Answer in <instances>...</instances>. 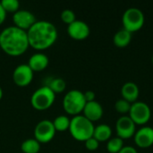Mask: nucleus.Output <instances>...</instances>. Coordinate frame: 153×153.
Here are the masks:
<instances>
[{
	"label": "nucleus",
	"instance_id": "obj_17",
	"mask_svg": "<svg viewBox=\"0 0 153 153\" xmlns=\"http://www.w3.org/2000/svg\"><path fill=\"white\" fill-rule=\"evenodd\" d=\"M132 40V33L124 28L117 31L113 37V42L117 48H125L130 44Z\"/></svg>",
	"mask_w": 153,
	"mask_h": 153
},
{
	"label": "nucleus",
	"instance_id": "obj_14",
	"mask_svg": "<svg viewBox=\"0 0 153 153\" xmlns=\"http://www.w3.org/2000/svg\"><path fill=\"white\" fill-rule=\"evenodd\" d=\"M83 116L89 119L90 121L96 122L100 120L102 116H103V108L99 103L98 101H91V102H86V105L83 108Z\"/></svg>",
	"mask_w": 153,
	"mask_h": 153
},
{
	"label": "nucleus",
	"instance_id": "obj_31",
	"mask_svg": "<svg viewBox=\"0 0 153 153\" xmlns=\"http://www.w3.org/2000/svg\"><path fill=\"white\" fill-rule=\"evenodd\" d=\"M152 64H153V56H152Z\"/></svg>",
	"mask_w": 153,
	"mask_h": 153
},
{
	"label": "nucleus",
	"instance_id": "obj_8",
	"mask_svg": "<svg viewBox=\"0 0 153 153\" xmlns=\"http://www.w3.org/2000/svg\"><path fill=\"white\" fill-rule=\"evenodd\" d=\"M56 129L53 126V122L48 119L39 121L34 128V139H36L40 144L48 143L53 140L56 134Z\"/></svg>",
	"mask_w": 153,
	"mask_h": 153
},
{
	"label": "nucleus",
	"instance_id": "obj_9",
	"mask_svg": "<svg viewBox=\"0 0 153 153\" xmlns=\"http://www.w3.org/2000/svg\"><path fill=\"white\" fill-rule=\"evenodd\" d=\"M116 132L119 138L130 139L136 132V125L129 116H122L116 122Z\"/></svg>",
	"mask_w": 153,
	"mask_h": 153
},
{
	"label": "nucleus",
	"instance_id": "obj_15",
	"mask_svg": "<svg viewBox=\"0 0 153 153\" xmlns=\"http://www.w3.org/2000/svg\"><path fill=\"white\" fill-rule=\"evenodd\" d=\"M49 64L48 56L42 52H37L30 56L29 58L28 65L33 72H41L45 70Z\"/></svg>",
	"mask_w": 153,
	"mask_h": 153
},
{
	"label": "nucleus",
	"instance_id": "obj_3",
	"mask_svg": "<svg viewBox=\"0 0 153 153\" xmlns=\"http://www.w3.org/2000/svg\"><path fill=\"white\" fill-rule=\"evenodd\" d=\"M94 125L83 115H78L72 117L69 132L74 139L79 142H85L93 136Z\"/></svg>",
	"mask_w": 153,
	"mask_h": 153
},
{
	"label": "nucleus",
	"instance_id": "obj_28",
	"mask_svg": "<svg viewBox=\"0 0 153 153\" xmlns=\"http://www.w3.org/2000/svg\"><path fill=\"white\" fill-rule=\"evenodd\" d=\"M118 153H138L133 146H124Z\"/></svg>",
	"mask_w": 153,
	"mask_h": 153
},
{
	"label": "nucleus",
	"instance_id": "obj_12",
	"mask_svg": "<svg viewBox=\"0 0 153 153\" xmlns=\"http://www.w3.org/2000/svg\"><path fill=\"white\" fill-rule=\"evenodd\" d=\"M91 29L89 25L81 20H75L67 26V34L70 38L76 40H82L89 37Z\"/></svg>",
	"mask_w": 153,
	"mask_h": 153
},
{
	"label": "nucleus",
	"instance_id": "obj_27",
	"mask_svg": "<svg viewBox=\"0 0 153 153\" xmlns=\"http://www.w3.org/2000/svg\"><path fill=\"white\" fill-rule=\"evenodd\" d=\"M83 95H84V99H85L86 102H91V101L95 100L96 95H95V92L92 91H87L83 92Z\"/></svg>",
	"mask_w": 153,
	"mask_h": 153
},
{
	"label": "nucleus",
	"instance_id": "obj_4",
	"mask_svg": "<svg viewBox=\"0 0 153 153\" xmlns=\"http://www.w3.org/2000/svg\"><path fill=\"white\" fill-rule=\"evenodd\" d=\"M63 108L64 110L73 117L80 115L86 105L83 92L79 90L69 91L63 99Z\"/></svg>",
	"mask_w": 153,
	"mask_h": 153
},
{
	"label": "nucleus",
	"instance_id": "obj_2",
	"mask_svg": "<svg viewBox=\"0 0 153 153\" xmlns=\"http://www.w3.org/2000/svg\"><path fill=\"white\" fill-rule=\"evenodd\" d=\"M29 47L27 31L13 25L1 30L0 48L5 54L12 56H18L24 54Z\"/></svg>",
	"mask_w": 153,
	"mask_h": 153
},
{
	"label": "nucleus",
	"instance_id": "obj_1",
	"mask_svg": "<svg viewBox=\"0 0 153 153\" xmlns=\"http://www.w3.org/2000/svg\"><path fill=\"white\" fill-rule=\"evenodd\" d=\"M30 47L37 50L50 48L57 39L58 32L56 26L48 21H37L27 30Z\"/></svg>",
	"mask_w": 153,
	"mask_h": 153
},
{
	"label": "nucleus",
	"instance_id": "obj_7",
	"mask_svg": "<svg viewBox=\"0 0 153 153\" xmlns=\"http://www.w3.org/2000/svg\"><path fill=\"white\" fill-rule=\"evenodd\" d=\"M128 114L135 125L143 126L147 124L151 119L152 110L147 103L137 100L131 105V108Z\"/></svg>",
	"mask_w": 153,
	"mask_h": 153
},
{
	"label": "nucleus",
	"instance_id": "obj_20",
	"mask_svg": "<svg viewBox=\"0 0 153 153\" xmlns=\"http://www.w3.org/2000/svg\"><path fill=\"white\" fill-rule=\"evenodd\" d=\"M52 122L56 132H65L69 130L71 119L67 116L61 115L56 117Z\"/></svg>",
	"mask_w": 153,
	"mask_h": 153
},
{
	"label": "nucleus",
	"instance_id": "obj_21",
	"mask_svg": "<svg viewBox=\"0 0 153 153\" xmlns=\"http://www.w3.org/2000/svg\"><path fill=\"white\" fill-rule=\"evenodd\" d=\"M124 147V140L118 136L111 137L107 143V150L109 153H118Z\"/></svg>",
	"mask_w": 153,
	"mask_h": 153
},
{
	"label": "nucleus",
	"instance_id": "obj_25",
	"mask_svg": "<svg viewBox=\"0 0 153 153\" xmlns=\"http://www.w3.org/2000/svg\"><path fill=\"white\" fill-rule=\"evenodd\" d=\"M61 20L64 23L69 25L71 24L72 22H74L75 20H76V17H75V13L74 11L70 10V9H65L62 11L61 13Z\"/></svg>",
	"mask_w": 153,
	"mask_h": 153
},
{
	"label": "nucleus",
	"instance_id": "obj_26",
	"mask_svg": "<svg viewBox=\"0 0 153 153\" xmlns=\"http://www.w3.org/2000/svg\"><path fill=\"white\" fill-rule=\"evenodd\" d=\"M84 143H85V147H86V149H87L88 151H90V152H94V151H96V150L99 148V146H100V142H98L93 136H92L91 138L88 139L87 141H85Z\"/></svg>",
	"mask_w": 153,
	"mask_h": 153
},
{
	"label": "nucleus",
	"instance_id": "obj_19",
	"mask_svg": "<svg viewBox=\"0 0 153 153\" xmlns=\"http://www.w3.org/2000/svg\"><path fill=\"white\" fill-rule=\"evenodd\" d=\"M21 150L23 153H39L40 151V143L34 138L27 139L22 142Z\"/></svg>",
	"mask_w": 153,
	"mask_h": 153
},
{
	"label": "nucleus",
	"instance_id": "obj_22",
	"mask_svg": "<svg viewBox=\"0 0 153 153\" xmlns=\"http://www.w3.org/2000/svg\"><path fill=\"white\" fill-rule=\"evenodd\" d=\"M47 86H48L55 94H59L65 91L66 88V82L63 78H55L51 80Z\"/></svg>",
	"mask_w": 153,
	"mask_h": 153
},
{
	"label": "nucleus",
	"instance_id": "obj_10",
	"mask_svg": "<svg viewBox=\"0 0 153 153\" xmlns=\"http://www.w3.org/2000/svg\"><path fill=\"white\" fill-rule=\"evenodd\" d=\"M34 72L28 64H21L13 72V81L19 87L28 86L33 80Z\"/></svg>",
	"mask_w": 153,
	"mask_h": 153
},
{
	"label": "nucleus",
	"instance_id": "obj_16",
	"mask_svg": "<svg viewBox=\"0 0 153 153\" xmlns=\"http://www.w3.org/2000/svg\"><path fill=\"white\" fill-rule=\"evenodd\" d=\"M121 94L124 100L133 104L137 101L140 95V90L136 83L133 82H127L123 84L121 88Z\"/></svg>",
	"mask_w": 153,
	"mask_h": 153
},
{
	"label": "nucleus",
	"instance_id": "obj_13",
	"mask_svg": "<svg viewBox=\"0 0 153 153\" xmlns=\"http://www.w3.org/2000/svg\"><path fill=\"white\" fill-rule=\"evenodd\" d=\"M134 143L140 148H149L153 145V128L143 126L137 130L134 135Z\"/></svg>",
	"mask_w": 153,
	"mask_h": 153
},
{
	"label": "nucleus",
	"instance_id": "obj_5",
	"mask_svg": "<svg viewBox=\"0 0 153 153\" xmlns=\"http://www.w3.org/2000/svg\"><path fill=\"white\" fill-rule=\"evenodd\" d=\"M56 100V94L48 86H42L37 89L30 97L32 108L39 111H44L51 108Z\"/></svg>",
	"mask_w": 153,
	"mask_h": 153
},
{
	"label": "nucleus",
	"instance_id": "obj_6",
	"mask_svg": "<svg viewBox=\"0 0 153 153\" xmlns=\"http://www.w3.org/2000/svg\"><path fill=\"white\" fill-rule=\"evenodd\" d=\"M144 21L145 17L143 11L137 7L127 8L122 16L124 29L131 33L140 30L144 24Z\"/></svg>",
	"mask_w": 153,
	"mask_h": 153
},
{
	"label": "nucleus",
	"instance_id": "obj_18",
	"mask_svg": "<svg viewBox=\"0 0 153 153\" xmlns=\"http://www.w3.org/2000/svg\"><path fill=\"white\" fill-rule=\"evenodd\" d=\"M112 135V129L109 126L106 124H100L94 128L93 137L98 142H106L111 138Z\"/></svg>",
	"mask_w": 153,
	"mask_h": 153
},
{
	"label": "nucleus",
	"instance_id": "obj_30",
	"mask_svg": "<svg viewBox=\"0 0 153 153\" xmlns=\"http://www.w3.org/2000/svg\"><path fill=\"white\" fill-rule=\"evenodd\" d=\"M2 98H3V90H2V88L0 87V100H2Z\"/></svg>",
	"mask_w": 153,
	"mask_h": 153
},
{
	"label": "nucleus",
	"instance_id": "obj_11",
	"mask_svg": "<svg viewBox=\"0 0 153 153\" xmlns=\"http://www.w3.org/2000/svg\"><path fill=\"white\" fill-rule=\"evenodd\" d=\"M13 26L27 31L37 22L35 15L28 10H18L13 14Z\"/></svg>",
	"mask_w": 153,
	"mask_h": 153
},
{
	"label": "nucleus",
	"instance_id": "obj_24",
	"mask_svg": "<svg viewBox=\"0 0 153 153\" xmlns=\"http://www.w3.org/2000/svg\"><path fill=\"white\" fill-rule=\"evenodd\" d=\"M131 105L132 104L130 102H128L127 100H126L122 98V99L117 100L116 101L115 108L120 114H126V113H129L130 108H131Z\"/></svg>",
	"mask_w": 153,
	"mask_h": 153
},
{
	"label": "nucleus",
	"instance_id": "obj_23",
	"mask_svg": "<svg viewBox=\"0 0 153 153\" xmlns=\"http://www.w3.org/2000/svg\"><path fill=\"white\" fill-rule=\"evenodd\" d=\"M0 3L6 13L9 12L14 13L19 10L20 7V3L18 0H2Z\"/></svg>",
	"mask_w": 153,
	"mask_h": 153
},
{
	"label": "nucleus",
	"instance_id": "obj_29",
	"mask_svg": "<svg viewBox=\"0 0 153 153\" xmlns=\"http://www.w3.org/2000/svg\"><path fill=\"white\" fill-rule=\"evenodd\" d=\"M5 18H6V12L4 11V9L3 8L2 4L0 3V25L4 22Z\"/></svg>",
	"mask_w": 153,
	"mask_h": 153
}]
</instances>
